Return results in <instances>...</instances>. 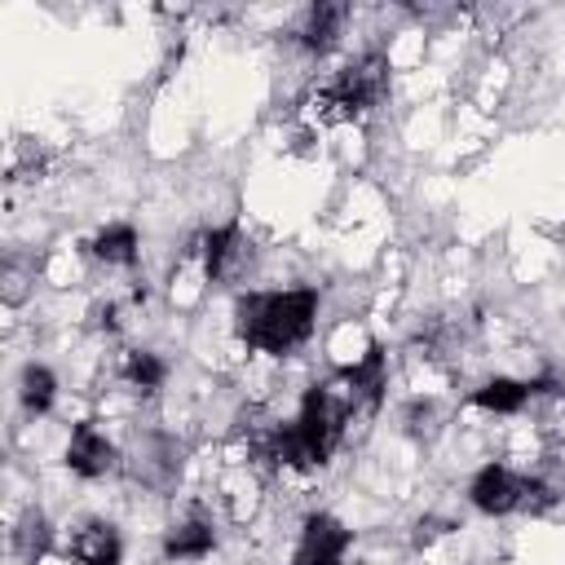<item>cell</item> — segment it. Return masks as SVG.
Here are the masks:
<instances>
[{
	"label": "cell",
	"instance_id": "cell-4",
	"mask_svg": "<svg viewBox=\"0 0 565 565\" xmlns=\"http://www.w3.org/2000/svg\"><path fill=\"white\" fill-rule=\"evenodd\" d=\"M468 494H472V503H477L481 512H490V516L516 512V508H525V503L534 508V503L547 499V490H543L539 481H525V477H516V472H508V468H499V463L481 468V472L472 477Z\"/></svg>",
	"mask_w": 565,
	"mask_h": 565
},
{
	"label": "cell",
	"instance_id": "cell-14",
	"mask_svg": "<svg viewBox=\"0 0 565 565\" xmlns=\"http://www.w3.org/2000/svg\"><path fill=\"white\" fill-rule=\"evenodd\" d=\"M124 380L137 388V393H154L163 384V362L146 349H128L124 353Z\"/></svg>",
	"mask_w": 565,
	"mask_h": 565
},
{
	"label": "cell",
	"instance_id": "cell-6",
	"mask_svg": "<svg viewBox=\"0 0 565 565\" xmlns=\"http://www.w3.org/2000/svg\"><path fill=\"white\" fill-rule=\"evenodd\" d=\"M124 468H128V477L132 481H141V486H150V490H163L172 477H177V468H181V459H177V446L168 441V437H141V441H132V450L124 455Z\"/></svg>",
	"mask_w": 565,
	"mask_h": 565
},
{
	"label": "cell",
	"instance_id": "cell-2",
	"mask_svg": "<svg viewBox=\"0 0 565 565\" xmlns=\"http://www.w3.org/2000/svg\"><path fill=\"white\" fill-rule=\"evenodd\" d=\"M238 335L265 353H287L296 349L318 318V291L296 287V291H256L238 300Z\"/></svg>",
	"mask_w": 565,
	"mask_h": 565
},
{
	"label": "cell",
	"instance_id": "cell-10",
	"mask_svg": "<svg viewBox=\"0 0 565 565\" xmlns=\"http://www.w3.org/2000/svg\"><path fill=\"white\" fill-rule=\"evenodd\" d=\"M71 552L79 565H119V534L110 521H84L71 534Z\"/></svg>",
	"mask_w": 565,
	"mask_h": 565
},
{
	"label": "cell",
	"instance_id": "cell-11",
	"mask_svg": "<svg viewBox=\"0 0 565 565\" xmlns=\"http://www.w3.org/2000/svg\"><path fill=\"white\" fill-rule=\"evenodd\" d=\"M216 547V530H212V521L207 516H185V521H177L168 534H163V552L168 556H181V561H190V556H207Z\"/></svg>",
	"mask_w": 565,
	"mask_h": 565
},
{
	"label": "cell",
	"instance_id": "cell-8",
	"mask_svg": "<svg viewBox=\"0 0 565 565\" xmlns=\"http://www.w3.org/2000/svg\"><path fill=\"white\" fill-rule=\"evenodd\" d=\"M115 459H119V450H115V446H110V437H106V433H97L93 424H79V428L71 433L66 468H71L75 477H106V472L115 468Z\"/></svg>",
	"mask_w": 565,
	"mask_h": 565
},
{
	"label": "cell",
	"instance_id": "cell-9",
	"mask_svg": "<svg viewBox=\"0 0 565 565\" xmlns=\"http://www.w3.org/2000/svg\"><path fill=\"white\" fill-rule=\"evenodd\" d=\"M344 18H349V9H344V4H335V0H318V4H309V9H305V18H300L296 35H300V44H305V49L327 53V49L340 40Z\"/></svg>",
	"mask_w": 565,
	"mask_h": 565
},
{
	"label": "cell",
	"instance_id": "cell-12",
	"mask_svg": "<svg viewBox=\"0 0 565 565\" xmlns=\"http://www.w3.org/2000/svg\"><path fill=\"white\" fill-rule=\"evenodd\" d=\"M530 393H539V384H521V380H490V384H481V388L472 393V402H477V406H486V411L512 415V411H521V406H525V397H530Z\"/></svg>",
	"mask_w": 565,
	"mask_h": 565
},
{
	"label": "cell",
	"instance_id": "cell-16",
	"mask_svg": "<svg viewBox=\"0 0 565 565\" xmlns=\"http://www.w3.org/2000/svg\"><path fill=\"white\" fill-rule=\"evenodd\" d=\"M18 547H22L26 556H40V552L49 547V525H44L40 512H26V516H22V525H18Z\"/></svg>",
	"mask_w": 565,
	"mask_h": 565
},
{
	"label": "cell",
	"instance_id": "cell-7",
	"mask_svg": "<svg viewBox=\"0 0 565 565\" xmlns=\"http://www.w3.org/2000/svg\"><path fill=\"white\" fill-rule=\"evenodd\" d=\"M349 552V530L327 516V512H313L300 530V543H296V565H340Z\"/></svg>",
	"mask_w": 565,
	"mask_h": 565
},
{
	"label": "cell",
	"instance_id": "cell-5",
	"mask_svg": "<svg viewBox=\"0 0 565 565\" xmlns=\"http://www.w3.org/2000/svg\"><path fill=\"white\" fill-rule=\"evenodd\" d=\"M203 274L212 282H238L252 265V243L243 238L238 225H221L212 234H203Z\"/></svg>",
	"mask_w": 565,
	"mask_h": 565
},
{
	"label": "cell",
	"instance_id": "cell-1",
	"mask_svg": "<svg viewBox=\"0 0 565 565\" xmlns=\"http://www.w3.org/2000/svg\"><path fill=\"white\" fill-rule=\"evenodd\" d=\"M358 406H362V397H358V388L349 384L344 371L335 380H327V384H313L305 393V402H300V419L282 428L278 463H291V468L327 463Z\"/></svg>",
	"mask_w": 565,
	"mask_h": 565
},
{
	"label": "cell",
	"instance_id": "cell-15",
	"mask_svg": "<svg viewBox=\"0 0 565 565\" xmlns=\"http://www.w3.org/2000/svg\"><path fill=\"white\" fill-rule=\"evenodd\" d=\"M18 393H22V406L40 415V411H49V406H53L57 380H53V371H49V366H35V362H31V366L22 371V388H18Z\"/></svg>",
	"mask_w": 565,
	"mask_h": 565
},
{
	"label": "cell",
	"instance_id": "cell-13",
	"mask_svg": "<svg viewBox=\"0 0 565 565\" xmlns=\"http://www.w3.org/2000/svg\"><path fill=\"white\" fill-rule=\"evenodd\" d=\"M93 256L106 265H132L137 260V230L132 225H106L93 238Z\"/></svg>",
	"mask_w": 565,
	"mask_h": 565
},
{
	"label": "cell",
	"instance_id": "cell-3",
	"mask_svg": "<svg viewBox=\"0 0 565 565\" xmlns=\"http://www.w3.org/2000/svg\"><path fill=\"white\" fill-rule=\"evenodd\" d=\"M388 88V62L380 53H366L331 75V84L318 93V110L327 119H358L366 115Z\"/></svg>",
	"mask_w": 565,
	"mask_h": 565
}]
</instances>
